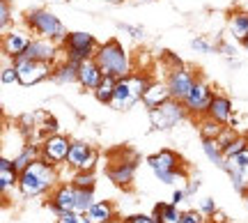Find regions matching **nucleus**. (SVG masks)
<instances>
[{
    "instance_id": "obj_1",
    "label": "nucleus",
    "mask_w": 248,
    "mask_h": 223,
    "mask_svg": "<svg viewBox=\"0 0 248 223\" xmlns=\"http://www.w3.org/2000/svg\"><path fill=\"white\" fill-rule=\"evenodd\" d=\"M55 187H58V166L44 161L42 157L18 175V193L23 198H39L44 193H51Z\"/></svg>"
},
{
    "instance_id": "obj_2",
    "label": "nucleus",
    "mask_w": 248,
    "mask_h": 223,
    "mask_svg": "<svg viewBox=\"0 0 248 223\" xmlns=\"http://www.w3.org/2000/svg\"><path fill=\"white\" fill-rule=\"evenodd\" d=\"M94 60L99 63V67H101L104 76L124 79V76L133 74L131 72V58H129L126 48H124L117 39H108V42H104V44L99 46Z\"/></svg>"
},
{
    "instance_id": "obj_3",
    "label": "nucleus",
    "mask_w": 248,
    "mask_h": 223,
    "mask_svg": "<svg viewBox=\"0 0 248 223\" xmlns=\"http://www.w3.org/2000/svg\"><path fill=\"white\" fill-rule=\"evenodd\" d=\"M23 23L30 32H35L37 37H44V39H53L58 44H64V39H67V28L62 23L60 18L55 16L51 9H28L26 12V18H23Z\"/></svg>"
},
{
    "instance_id": "obj_4",
    "label": "nucleus",
    "mask_w": 248,
    "mask_h": 223,
    "mask_svg": "<svg viewBox=\"0 0 248 223\" xmlns=\"http://www.w3.org/2000/svg\"><path fill=\"white\" fill-rule=\"evenodd\" d=\"M152 79L145 76V74H129L124 79H117L115 83V95H113V101L108 104L110 108L115 111H129L136 104L142 101V95L145 90L150 88Z\"/></svg>"
},
{
    "instance_id": "obj_5",
    "label": "nucleus",
    "mask_w": 248,
    "mask_h": 223,
    "mask_svg": "<svg viewBox=\"0 0 248 223\" xmlns=\"http://www.w3.org/2000/svg\"><path fill=\"white\" fill-rule=\"evenodd\" d=\"M147 166L154 173V177L163 182V184H177V182L184 179V175H182V157L177 152L168 150V147L159 150L156 154H150Z\"/></svg>"
},
{
    "instance_id": "obj_6",
    "label": "nucleus",
    "mask_w": 248,
    "mask_h": 223,
    "mask_svg": "<svg viewBox=\"0 0 248 223\" xmlns=\"http://www.w3.org/2000/svg\"><path fill=\"white\" fill-rule=\"evenodd\" d=\"M99 42L94 39V35H90V32H83V30H76V32H69L67 39H64V44H62V51H64V58L69 60V63H85L90 58H94L99 51Z\"/></svg>"
},
{
    "instance_id": "obj_7",
    "label": "nucleus",
    "mask_w": 248,
    "mask_h": 223,
    "mask_svg": "<svg viewBox=\"0 0 248 223\" xmlns=\"http://www.w3.org/2000/svg\"><path fill=\"white\" fill-rule=\"evenodd\" d=\"M147 115H150V125L154 131H170L172 127H177L179 122H184V117L188 115V111H186V106L182 101L170 99V101L161 104V106L150 108Z\"/></svg>"
},
{
    "instance_id": "obj_8",
    "label": "nucleus",
    "mask_w": 248,
    "mask_h": 223,
    "mask_svg": "<svg viewBox=\"0 0 248 223\" xmlns=\"http://www.w3.org/2000/svg\"><path fill=\"white\" fill-rule=\"evenodd\" d=\"M14 64H16V69H18V85H23V88H30V85H37L42 80L51 79L55 69L53 63L30 60V58H23V55L14 58Z\"/></svg>"
},
{
    "instance_id": "obj_9",
    "label": "nucleus",
    "mask_w": 248,
    "mask_h": 223,
    "mask_svg": "<svg viewBox=\"0 0 248 223\" xmlns=\"http://www.w3.org/2000/svg\"><path fill=\"white\" fill-rule=\"evenodd\" d=\"M99 152L85 141H71V150L67 157V166L74 173H92L97 168Z\"/></svg>"
},
{
    "instance_id": "obj_10",
    "label": "nucleus",
    "mask_w": 248,
    "mask_h": 223,
    "mask_svg": "<svg viewBox=\"0 0 248 223\" xmlns=\"http://www.w3.org/2000/svg\"><path fill=\"white\" fill-rule=\"evenodd\" d=\"M195 80H198V76H195V74L191 72L188 67H184V64H177V67H170V69H168V79H166V83H168L172 99L184 101V99L188 97L191 88L195 85Z\"/></svg>"
},
{
    "instance_id": "obj_11",
    "label": "nucleus",
    "mask_w": 248,
    "mask_h": 223,
    "mask_svg": "<svg viewBox=\"0 0 248 223\" xmlns=\"http://www.w3.org/2000/svg\"><path fill=\"white\" fill-rule=\"evenodd\" d=\"M212 97H214L212 85H209L204 79H198L195 85L191 88V92H188V97H186L182 104L186 106L188 115H202L204 117L207 115V108L212 104Z\"/></svg>"
},
{
    "instance_id": "obj_12",
    "label": "nucleus",
    "mask_w": 248,
    "mask_h": 223,
    "mask_svg": "<svg viewBox=\"0 0 248 223\" xmlns=\"http://www.w3.org/2000/svg\"><path fill=\"white\" fill-rule=\"evenodd\" d=\"M39 147H42V159L48 161V163H53V166H62V163H67V157H69V150H71V141L62 134H51L42 141Z\"/></svg>"
},
{
    "instance_id": "obj_13",
    "label": "nucleus",
    "mask_w": 248,
    "mask_h": 223,
    "mask_svg": "<svg viewBox=\"0 0 248 223\" xmlns=\"http://www.w3.org/2000/svg\"><path fill=\"white\" fill-rule=\"evenodd\" d=\"M76 193L78 187L69 182V184H58V187L48 193V207L55 216H60L62 212H74L76 209Z\"/></svg>"
},
{
    "instance_id": "obj_14",
    "label": "nucleus",
    "mask_w": 248,
    "mask_h": 223,
    "mask_svg": "<svg viewBox=\"0 0 248 223\" xmlns=\"http://www.w3.org/2000/svg\"><path fill=\"white\" fill-rule=\"evenodd\" d=\"M35 37L30 35V30H23V28H12L2 35V53L9 55V58H18V55L26 53V48L30 46Z\"/></svg>"
},
{
    "instance_id": "obj_15",
    "label": "nucleus",
    "mask_w": 248,
    "mask_h": 223,
    "mask_svg": "<svg viewBox=\"0 0 248 223\" xmlns=\"http://www.w3.org/2000/svg\"><path fill=\"white\" fill-rule=\"evenodd\" d=\"M108 179L120 189H129L131 187L133 177H136V157L131 159H122V161H115V163H110L106 170Z\"/></svg>"
},
{
    "instance_id": "obj_16",
    "label": "nucleus",
    "mask_w": 248,
    "mask_h": 223,
    "mask_svg": "<svg viewBox=\"0 0 248 223\" xmlns=\"http://www.w3.org/2000/svg\"><path fill=\"white\" fill-rule=\"evenodd\" d=\"M207 117L216 120L218 125H230V120H232V99L225 97V95L214 92L212 104H209V108H207Z\"/></svg>"
},
{
    "instance_id": "obj_17",
    "label": "nucleus",
    "mask_w": 248,
    "mask_h": 223,
    "mask_svg": "<svg viewBox=\"0 0 248 223\" xmlns=\"http://www.w3.org/2000/svg\"><path fill=\"white\" fill-rule=\"evenodd\" d=\"M170 99H172V95H170L168 83H163V80H152L150 88L145 90V95H142V106H147V111H150V108L161 106V104H166Z\"/></svg>"
},
{
    "instance_id": "obj_18",
    "label": "nucleus",
    "mask_w": 248,
    "mask_h": 223,
    "mask_svg": "<svg viewBox=\"0 0 248 223\" xmlns=\"http://www.w3.org/2000/svg\"><path fill=\"white\" fill-rule=\"evenodd\" d=\"M101 79H104V72H101V67H99L94 58H90V60L78 64V83L85 90H94L101 83Z\"/></svg>"
},
{
    "instance_id": "obj_19",
    "label": "nucleus",
    "mask_w": 248,
    "mask_h": 223,
    "mask_svg": "<svg viewBox=\"0 0 248 223\" xmlns=\"http://www.w3.org/2000/svg\"><path fill=\"white\" fill-rule=\"evenodd\" d=\"M12 189H18V170L14 168V159L0 157V191L2 196H7Z\"/></svg>"
},
{
    "instance_id": "obj_20",
    "label": "nucleus",
    "mask_w": 248,
    "mask_h": 223,
    "mask_svg": "<svg viewBox=\"0 0 248 223\" xmlns=\"http://www.w3.org/2000/svg\"><path fill=\"white\" fill-rule=\"evenodd\" d=\"M51 80L60 83V85H67V83H78V64L69 63L67 58L58 60V63H55V69H53Z\"/></svg>"
},
{
    "instance_id": "obj_21",
    "label": "nucleus",
    "mask_w": 248,
    "mask_h": 223,
    "mask_svg": "<svg viewBox=\"0 0 248 223\" xmlns=\"http://www.w3.org/2000/svg\"><path fill=\"white\" fill-rule=\"evenodd\" d=\"M228 32L239 44L246 42L248 39V12H232L230 21H228Z\"/></svg>"
},
{
    "instance_id": "obj_22",
    "label": "nucleus",
    "mask_w": 248,
    "mask_h": 223,
    "mask_svg": "<svg viewBox=\"0 0 248 223\" xmlns=\"http://www.w3.org/2000/svg\"><path fill=\"white\" fill-rule=\"evenodd\" d=\"M90 223H110L115 219V205L110 203V200H97L94 205L88 209Z\"/></svg>"
},
{
    "instance_id": "obj_23",
    "label": "nucleus",
    "mask_w": 248,
    "mask_h": 223,
    "mask_svg": "<svg viewBox=\"0 0 248 223\" xmlns=\"http://www.w3.org/2000/svg\"><path fill=\"white\" fill-rule=\"evenodd\" d=\"M202 152L216 168L223 170V166H225V154H223V145L218 143L216 138H202Z\"/></svg>"
},
{
    "instance_id": "obj_24",
    "label": "nucleus",
    "mask_w": 248,
    "mask_h": 223,
    "mask_svg": "<svg viewBox=\"0 0 248 223\" xmlns=\"http://www.w3.org/2000/svg\"><path fill=\"white\" fill-rule=\"evenodd\" d=\"M39 157H42V147H39V145H23V150L14 157V168L18 170V175H21L35 159H39Z\"/></svg>"
},
{
    "instance_id": "obj_25",
    "label": "nucleus",
    "mask_w": 248,
    "mask_h": 223,
    "mask_svg": "<svg viewBox=\"0 0 248 223\" xmlns=\"http://www.w3.org/2000/svg\"><path fill=\"white\" fill-rule=\"evenodd\" d=\"M152 214L156 216L161 223H179V219H182V209H179L175 203H156Z\"/></svg>"
},
{
    "instance_id": "obj_26",
    "label": "nucleus",
    "mask_w": 248,
    "mask_h": 223,
    "mask_svg": "<svg viewBox=\"0 0 248 223\" xmlns=\"http://www.w3.org/2000/svg\"><path fill=\"white\" fill-rule=\"evenodd\" d=\"M115 83H117L115 76H104L101 83L92 90L99 104H110V101H113V95H115Z\"/></svg>"
},
{
    "instance_id": "obj_27",
    "label": "nucleus",
    "mask_w": 248,
    "mask_h": 223,
    "mask_svg": "<svg viewBox=\"0 0 248 223\" xmlns=\"http://www.w3.org/2000/svg\"><path fill=\"white\" fill-rule=\"evenodd\" d=\"M228 177L232 182V189L239 196H248V168H232L228 170Z\"/></svg>"
},
{
    "instance_id": "obj_28",
    "label": "nucleus",
    "mask_w": 248,
    "mask_h": 223,
    "mask_svg": "<svg viewBox=\"0 0 248 223\" xmlns=\"http://www.w3.org/2000/svg\"><path fill=\"white\" fill-rule=\"evenodd\" d=\"M225 125H218L216 120L204 115V120L200 122V138H218Z\"/></svg>"
},
{
    "instance_id": "obj_29",
    "label": "nucleus",
    "mask_w": 248,
    "mask_h": 223,
    "mask_svg": "<svg viewBox=\"0 0 248 223\" xmlns=\"http://www.w3.org/2000/svg\"><path fill=\"white\" fill-rule=\"evenodd\" d=\"M0 83H2V85H14V83H18V69L14 63L2 64V69H0Z\"/></svg>"
},
{
    "instance_id": "obj_30",
    "label": "nucleus",
    "mask_w": 248,
    "mask_h": 223,
    "mask_svg": "<svg viewBox=\"0 0 248 223\" xmlns=\"http://www.w3.org/2000/svg\"><path fill=\"white\" fill-rule=\"evenodd\" d=\"M232 168H248V147L239 154H234V157H228L225 159V166H223V173H228Z\"/></svg>"
},
{
    "instance_id": "obj_31",
    "label": "nucleus",
    "mask_w": 248,
    "mask_h": 223,
    "mask_svg": "<svg viewBox=\"0 0 248 223\" xmlns=\"http://www.w3.org/2000/svg\"><path fill=\"white\" fill-rule=\"evenodd\" d=\"M246 147H248V136H237L230 145H225V147H223V154H225V159H228V157H234V154L244 152Z\"/></svg>"
},
{
    "instance_id": "obj_32",
    "label": "nucleus",
    "mask_w": 248,
    "mask_h": 223,
    "mask_svg": "<svg viewBox=\"0 0 248 223\" xmlns=\"http://www.w3.org/2000/svg\"><path fill=\"white\" fill-rule=\"evenodd\" d=\"M191 48H193L195 53H216V51H218V46L212 44L207 37H195V39H191Z\"/></svg>"
},
{
    "instance_id": "obj_33",
    "label": "nucleus",
    "mask_w": 248,
    "mask_h": 223,
    "mask_svg": "<svg viewBox=\"0 0 248 223\" xmlns=\"http://www.w3.org/2000/svg\"><path fill=\"white\" fill-rule=\"evenodd\" d=\"M76 187H85V189H94V182H97V177H94V170L92 173H76L74 175V179H71Z\"/></svg>"
},
{
    "instance_id": "obj_34",
    "label": "nucleus",
    "mask_w": 248,
    "mask_h": 223,
    "mask_svg": "<svg viewBox=\"0 0 248 223\" xmlns=\"http://www.w3.org/2000/svg\"><path fill=\"white\" fill-rule=\"evenodd\" d=\"M9 21H12V9H9V0H0V26H2V35L9 30Z\"/></svg>"
},
{
    "instance_id": "obj_35",
    "label": "nucleus",
    "mask_w": 248,
    "mask_h": 223,
    "mask_svg": "<svg viewBox=\"0 0 248 223\" xmlns=\"http://www.w3.org/2000/svg\"><path fill=\"white\" fill-rule=\"evenodd\" d=\"M204 219H207V216H204L200 209H184L179 223H204Z\"/></svg>"
},
{
    "instance_id": "obj_36",
    "label": "nucleus",
    "mask_w": 248,
    "mask_h": 223,
    "mask_svg": "<svg viewBox=\"0 0 248 223\" xmlns=\"http://www.w3.org/2000/svg\"><path fill=\"white\" fill-rule=\"evenodd\" d=\"M55 223H90L85 214H76V212H62Z\"/></svg>"
},
{
    "instance_id": "obj_37",
    "label": "nucleus",
    "mask_w": 248,
    "mask_h": 223,
    "mask_svg": "<svg viewBox=\"0 0 248 223\" xmlns=\"http://www.w3.org/2000/svg\"><path fill=\"white\" fill-rule=\"evenodd\" d=\"M117 28H120L122 32H126V35L131 37V39H142V35H145V30H142L140 26H129V23H117Z\"/></svg>"
},
{
    "instance_id": "obj_38",
    "label": "nucleus",
    "mask_w": 248,
    "mask_h": 223,
    "mask_svg": "<svg viewBox=\"0 0 248 223\" xmlns=\"http://www.w3.org/2000/svg\"><path fill=\"white\" fill-rule=\"evenodd\" d=\"M237 131H234V127H223V131H221V136H218V138H216V141H218V143L223 145V147H225V145H230L232 141H234V138H237Z\"/></svg>"
},
{
    "instance_id": "obj_39",
    "label": "nucleus",
    "mask_w": 248,
    "mask_h": 223,
    "mask_svg": "<svg viewBox=\"0 0 248 223\" xmlns=\"http://www.w3.org/2000/svg\"><path fill=\"white\" fill-rule=\"evenodd\" d=\"M200 212H202L207 219H212V216L218 212V207H216V203H214V198H204L202 205H200Z\"/></svg>"
},
{
    "instance_id": "obj_40",
    "label": "nucleus",
    "mask_w": 248,
    "mask_h": 223,
    "mask_svg": "<svg viewBox=\"0 0 248 223\" xmlns=\"http://www.w3.org/2000/svg\"><path fill=\"white\" fill-rule=\"evenodd\" d=\"M124 223H161L154 214H133L129 219H124Z\"/></svg>"
},
{
    "instance_id": "obj_41",
    "label": "nucleus",
    "mask_w": 248,
    "mask_h": 223,
    "mask_svg": "<svg viewBox=\"0 0 248 223\" xmlns=\"http://www.w3.org/2000/svg\"><path fill=\"white\" fill-rule=\"evenodd\" d=\"M218 53H221L223 58H228V60H232V58L237 55V48H234V46H230L228 42H221V44H218Z\"/></svg>"
},
{
    "instance_id": "obj_42",
    "label": "nucleus",
    "mask_w": 248,
    "mask_h": 223,
    "mask_svg": "<svg viewBox=\"0 0 248 223\" xmlns=\"http://www.w3.org/2000/svg\"><path fill=\"white\" fill-rule=\"evenodd\" d=\"M186 198H191V196H195L198 191H200V179H191L188 184H186Z\"/></svg>"
},
{
    "instance_id": "obj_43",
    "label": "nucleus",
    "mask_w": 248,
    "mask_h": 223,
    "mask_svg": "<svg viewBox=\"0 0 248 223\" xmlns=\"http://www.w3.org/2000/svg\"><path fill=\"white\" fill-rule=\"evenodd\" d=\"M184 200H186V191L184 189H175V191H172V198H170V203L179 205V203H184Z\"/></svg>"
},
{
    "instance_id": "obj_44",
    "label": "nucleus",
    "mask_w": 248,
    "mask_h": 223,
    "mask_svg": "<svg viewBox=\"0 0 248 223\" xmlns=\"http://www.w3.org/2000/svg\"><path fill=\"white\" fill-rule=\"evenodd\" d=\"M44 129H46V131H55V129H58V125H55V120H53V117H48V120H46Z\"/></svg>"
},
{
    "instance_id": "obj_45",
    "label": "nucleus",
    "mask_w": 248,
    "mask_h": 223,
    "mask_svg": "<svg viewBox=\"0 0 248 223\" xmlns=\"http://www.w3.org/2000/svg\"><path fill=\"white\" fill-rule=\"evenodd\" d=\"M212 223H228L225 221V214H223V212H216V214L212 216Z\"/></svg>"
},
{
    "instance_id": "obj_46",
    "label": "nucleus",
    "mask_w": 248,
    "mask_h": 223,
    "mask_svg": "<svg viewBox=\"0 0 248 223\" xmlns=\"http://www.w3.org/2000/svg\"><path fill=\"white\" fill-rule=\"evenodd\" d=\"M90 2H108V5H120L124 0H90Z\"/></svg>"
},
{
    "instance_id": "obj_47",
    "label": "nucleus",
    "mask_w": 248,
    "mask_h": 223,
    "mask_svg": "<svg viewBox=\"0 0 248 223\" xmlns=\"http://www.w3.org/2000/svg\"><path fill=\"white\" fill-rule=\"evenodd\" d=\"M244 48H246V53H248V39H246V42H244Z\"/></svg>"
}]
</instances>
